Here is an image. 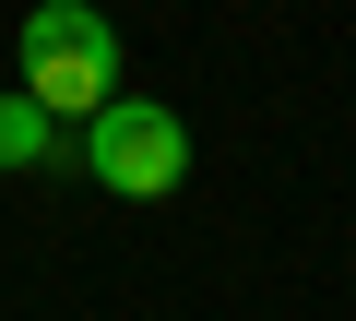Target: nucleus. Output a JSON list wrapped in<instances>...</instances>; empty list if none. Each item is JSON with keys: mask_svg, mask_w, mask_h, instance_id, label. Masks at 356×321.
Instances as JSON below:
<instances>
[{"mask_svg": "<svg viewBox=\"0 0 356 321\" xmlns=\"http://www.w3.org/2000/svg\"><path fill=\"white\" fill-rule=\"evenodd\" d=\"M13 72L48 119H95L119 95V24L95 13V0H36V13L13 24Z\"/></svg>", "mask_w": 356, "mask_h": 321, "instance_id": "nucleus-1", "label": "nucleus"}, {"mask_svg": "<svg viewBox=\"0 0 356 321\" xmlns=\"http://www.w3.org/2000/svg\"><path fill=\"white\" fill-rule=\"evenodd\" d=\"M83 179L119 191V203H166L178 179H191V119H178L166 95H107L83 119Z\"/></svg>", "mask_w": 356, "mask_h": 321, "instance_id": "nucleus-2", "label": "nucleus"}, {"mask_svg": "<svg viewBox=\"0 0 356 321\" xmlns=\"http://www.w3.org/2000/svg\"><path fill=\"white\" fill-rule=\"evenodd\" d=\"M48 155H60V119L36 95H0V167H48Z\"/></svg>", "mask_w": 356, "mask_h": 321, "instance_id": "nucleus-3", "label": "nucleus"}]
</instances>
